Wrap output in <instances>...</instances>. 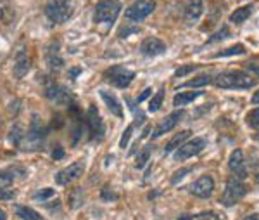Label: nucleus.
Segmentation results:
<instances>
[{
	"mask_svg": "<svg viewBox=\"0 0 259 220\" xmlns=\"http://www.w3.org/2000/svg\"><path fill=\"white\" fill-rule=\"evenodd\" d=\"M105 80H109V83H112L118 89H126L130 83L133 82L135 78V71L126 70L123 66H111L109 70H105L104 73Z\"/></svg>",
	"mask_w": 259,
	"mask_h": 220,
	"instance_id": "nucleus-5",
	"label": "nucleus"
},
{
	"mask_svg": "<svg viewBox=\"0 0 259 220\" xmlns=\"http://www.w3.org/2000/svg\"><path fill=\"white\" fill-rule=\"evenodd\" d=\"M180 220H221V219H220V215L214 212H202V213H197V215L182 217Z\"/></svg>",
	"mask_w": 259,
	"mask_h": 220,
	"instance_id": "nucleus-29",
	"label": "nucleus"
},
{
	"mask_svg": "<svg viewBox=\"0 0 259 220\" xmlns=\"http://www.w3.org/2000/svg\"><path fill=\"white\" fill-rule=\"evenodd\" d=\"M83 201H85V198H83V192H81L80 187L73 189V191L67 194V203H69V208H73V210L80 208V206L83 205Z\"/></svg>",
	"mask_w": 259,
	"mask_h": 220,
	"instance_id": "nucleus-26",
	"label": "nucleus"
},
{
	"mask_svg": "<svg viewBox=\"0 0 259 220\" xmlns=\"http://www.w3.org/2000/svg\"><path fill=\"white\" fill-rule=\"evenodd\" d=\"M100 96H102V99H104L105 106L109 108V111H111L112 114H116L118 118H121L123 116V108H121V103L116 99L114 94L105 92V90H100Z\"/></svg>",
	"mask_w": 259,
	"mask_h": 220,
	"instance_id": "nucleus-20",
	"label": "nucleus"
},
{
	"mask_svg": "<svg viewBox=\"0 0 259 220\" xmlns=\"http://www.w3.org/2000/svg\"><path fill=\"white\" fill-rule=\"evenodd\" d=\"M5 217H7V215H5L4 210H0V220H5Z\"/></svg>",
	"mask_w": 259,
	"mask_h": 220,
	"instance_id": "nucleus-46",
	"label": "nucleus"
},
{
	"mask_svg": "<svg viewBox=\"0 0 259 220\" xmlns=\"http://www.w3.org/2000/svg\"><path fill=\"white\" fill-rule=\"evenodd\" d=\"M151 92H152V90H151V89H145V90H144V92H142V94H140V97H138V99H137V103H138V104H140V103H144V101H145V99H147V97H149V96H151Z\"/></svg>",
	"mask_w": 259,
	"mask_h": 220,
	"instance_id": "nucleus-43",
	"label": "nucleus"
},
{
	"mask_svg": "<svg viewBox=\"0 0 259 220\" xmlns=\"http://www.w3.org/2000/svg\"><path fill=\"white\" fill-rule=\"evenodd\" d=\"M251 14H252V5H244V7L237 9V11L230 16V21L235 23V25H240V23H244Z\"/></svg>",
	"mask_w": 259,
	"mask_h": 220,
	"instance_id": "nucleus-24",
	"label": "nucleus"
},
{
	"mask_svg": "<svg viewBox=\"0 0 259 220\" xmlns=\"http://www.w3.org/2000/svg\"><path fill=\"white\" fill-rule=\"evenodd\" d=\"M244 220H259V213H254V215H249V217H245Z\"/></svg>",
	"mask_w": 259,
	"mask_h": 220,
	"instance_id": "nucleus-45",
	"label": "nucleus"
},
{
	"mask_svg": "<svg viewBox=\"0 0 259 220\" xmlns=\"http://www.w3.org/2000/svg\"><path fill=\"white\" fill-rule=\"evenodd\" d=\"M256 141L259 142V132H258V134H256Z\"/></svg>",
	"mask_w": 259,
	"mask_h": 220,
	"instance_id": "nucleus-47",
	"label": "nucleus"
},
{
	"mask_svg": "<svg viewBox=\"0 0 259 220\" xmlns=\"http://www.w3.org/2000/svg\"><path fill=\"white\" fill-rule=\"evenodd\" d=\"M45 94L47 97L56 104H71V101H73V94H71L66 87L56 85V83L47 87Z\"/></svg>",
	"mask_w": 259,
	"mask_h": 220,
	"instance_id": "nucleus-12",
	"label": "nucleus"
},
{
	"mask_svg": "<svg viewBox=\"0 0 259 220\" xmlns=\"http://www.w3.org/2000/svg\"><path fill=\"white\" fill-rule=\"evenodd\" d=\"M131 134H133V125H130V127L126 128L125 132H123V137H121V141H119V147H121V149H125L126 146H128V142H130V137H131Z\"/></svg>",
	"mask_w": 259,
	"mask_h": 220,
	"instance_id": "nucleus-35",
	"label": "nucleus"
},
{
	"mask_svg": "<svg viewBox=\"0 0 259 220\" xmlns=\"http://www.w3.org/2000/svg\"><path fill=\"white\" fill-rule=\"evenodd\" d=\"M240 54H245V47L242 43H235V45L228 47V49L221 50V52L214 54L216 57H228V56H240Z\"/></svg>",
	"mask_w": 259,
	"mask_h": 220,
	"instance_id": "nucleus-27",
	"label": "nucleus"
},
{
	"mask_svg": "<svg viewBox=\"0 0 259 220\" xmlns=\"http://www.w3.org/2000/svg\"><path fill=\"white\" fill-rule=\"evenodd\" d=\"M211 82V76L209 75H206V73H204V75H199V76H195V78H192L190 80V82H185L183 83V85L185 87H202V85H207V83Z\"/></svg>",
	"mask_w": 259,
	"mask_h": 220,
	"instance_id": "nucleus-31",
	"label": "nucleus"
},
{
	"mask_svg": "<svg viewBox=\"0 0 259 220\" xmlns=\"http://www.w3.org/2000/svg\"><path fill=\"white\" fill-rule=\"evenodd\" d=\"M102 199H104V201H109V199H112V201H114V199H118V194H112V191H109L107 187L105 189H102Z\"/></svg>",
	"mask_w": 259,
	"mask_h": 220,
	"instance_id": "nucleus-39",
	"label": "nucleus"
},
{
	"mask_svg": "<svg viewBox=\"0 0 259 220\" xmlns=\"http://www.w3.org/2000/svg\"><path fill=\"white\" fill-rule=\"evenodd\" d=\"M247 194V185L240 181V179H228L225 192L221 196V205L233 206L235 203L240 201L244 196Z\"/></svg>",
	"mask_w": 259,
	"mask_h": 220,
	"instance_id": "nucleus-4",
	"label": "nucleus"
},
{
	"mask_svg": "<svg viewBox=\"0 0 259 220\" xmlns=\"http://www.w3.org/2000/svg\"><path fill=\"white\" fill-rule=\"evenodd\" d=\"M189 137H190V130H183V132H180V134H176L175 137H173L171 141H169L168 144H166V147H164L166 154L171 153V151H176V149H178L180 146H182L183 142H185Z\"/></svg>",
	"mask_w": 259,
	"mask_h": 220,
	"instance_id": "nucleus-22",
	"label": "nucleus"
},
{
	"mask_svg": "<svg viewBox=\"0 0 259 220\" xmlns=\"http://www.w3.org/2000/svg\"><path fill=\"white\" fill-rule=\"evenodd\" d=\"M18 18V12L11 0H0V19L5 23V25H12Z\"/></svg>",
	"mask_w": 259,
	"mask_h": 220,
	"instance_id": "nucleus-19",
	"label": "nucleus"
},
{
	"mask_svg": "<svg viewBox=\"0 0 259 220\" xmlns=\"http://www.w3.org/2000/svg\"><path fill=\"white\" fill-rule=\"evenodd\" d=\"M54 192H56V191H54V189H50V187L42 189V191H38L35 194V199H42V201H43V199H47V198H52Z\"/></svg>",
	"mask_w": 259,
	"mask_h": 220,
	"instance_id": "nucleus-36",
	"label": "nucleus"
},
{
	"mask_svg": "<svg viewBox=\"0 0 259 220\" xmlns=\"http://www.w3.org/2000/svg\"><path fill=\"white\" fill-rule=\"evenodd\" d=\"M228 170L231 174H235V177L244 179L247 175V168H245V161H244V153L240 149H235L230 154V160H228Z\"/></svg>",
	"mask_w": 259,
	"mask_h": 220,
	"instance_id": "nucleus-13",
	"label": "nucleus"
},
{
	"mask_svg": "<svg viewBox=\"0 0 259 220\" xmlns=\"http://www.w3.org/2000/svg\"><path fill=\"white\" fill-rule=\"evenodd\" d=\"M204 147H206V141H204L202 137L192 139V141L185 142V144H182L178 149H176L175 160L176 161H185V160H189V158L199 154L200 151H204Z\"/></svg>",
	"mask_w": 259,
	"mask_h": 220,
	"instance_id": "nucleus-7",
	"label": "nucleus"
},
{
	"mask_svg": "<svg viewBox=\"0 0 259 220\" xmlns=\"http://www.w3.org/2000/svg\"><path fill=\"white\" fill-rule=\"evenodd\" d=\"M16 192H11V191H4V189H0V199H12L14 198Z\"/></svg>",
	"mask_w": 259,
	"mask_h": 220,
	"instance_id": "nucleus-41",
	"label": "nucleus"
},
{
	"mask_svg": "<svg viewBox=\"0 0 259 220\" xmlns=\"http://www.w3.org/2000/svg\"><path fill=\"white\" fill-rule=\"evenodd\" d=\"M245 121H247V125L251 128H256V130H259V108H258V110H252L251 113L247 114Z\"/></svg>",
	"mask_w": 259,
	"mask_h": 220,
	"instance_id": "nucleus-34",
	"label": "nucleus"
},
{
	"mask_svg": "<svg viewBox=\"0 0 259 220\" xmlns=\"http://www.w3.org/2000/svg\"><path fill=\"white\" fill-rule=\"evenodd\" d=\"M182 118H183V110L173 111L171 114H168V116H166L164 120H162L161 123L158 125V128L154 130L152 137H161L162 134H166V132L173 130V128L176 127V123H180V120H182Z\"/></svg>",
	"mask_w": 259,
	"mask_h": 220,
	"instance_id": "nucleus-14",
	"label": "nucleus"
},
{
	"mask_svg": "<svg viewBox=\"0 0 259 220\" xmlns=\"http://www.w3.org/2000/svg\"><path fill=\"white\" fill-rule=\"evenodd\" d=\"M214 83L220 89H251L254 85V78L244 71H227L214 78Z\"/></svg>",
	"mask_w": 259,
	"mask_h": 220,
	"instance_id": "nucleus-1",
	"label": "nucleus"
},
{
	"mask_svg": "<svg viewBox=\"0 0 259 220\" xmlns=\"http://www.w3.org/2000/svg\"><path fill=\"white\" fill-rule=\"evenodd\" d=\"M47 135V127L45 123L42 121V118L38 114H33L32 118V123H30V130H28V135L25 139H28V142H33V144H38V142L43 141V137Z\"/></svg>",
	"mask_w": 259,
	"mask_h": 220,
	"instance_id": "nucleus-11",
	"label": "nucleus"
},
{
	"mask_svg": "<svg viewBox=\"0 0 259 220\" xmlns=\"http://www.w3.org/2000/svg\"><path fill=\"white\" fill-rule=\"evenodd\" d=\"M16 213H18L23 220H43V217L40 215L38 212H35V210L28 208V206H23V205H19L18 208H16Z\"/></svg>",
	"mask_w": 259,
	"mask_h": 220,
	"instance_id": "nucleus-25",
	"label": "nucleus"
},
{
	"mask_svg": "<svg viewBox=\"0 0 259 220\" xmlns=\"http://www.w3.org/2000/svg\"><path fill=\"white\" fill-rule=\"evenodd\" d=\"M12 71H14L16 78H23V76L28 75V71H30V57H28V54H26L25 50H19V52L16 54L14 68H12Z\"/></svg>",
	"mask_w": 259,
	"mask_h": 220,
	"instance_id": "nucleus-17",
	"label": "nucleus"
},
{
	"mask_svg": "<svg viewBox=\"0 0 259 220\" xmlns=\"http://www.w3.org/2000/svg\"><path fill=\"white\" fill-rule=\"evenodd\" d=\"M26 134H25V128L21 127L19 123H14L11 128V132H9V142L14 146H19L23 141H25Z\"/></svg>",
	"mask_w": 259,
	"mask_h": 220,
	"instance_id": "nucleus-23",
	"label": "nucleus"
},
{
	"mask_svg": "<svg viewBox=\"0 0 259 220\" xmlns=\"http://www.w3.org/2000/svg\"><path fill=\"white\" fill-rule=\"evenodd\" d=\"M14 182V175L11 172H0V189H9Z\"/></svg>",
	"mask_w": 259,
	"mask_h": 220,
	"instance_id": "nucleus-33",
	"label": "nucleus"
},
{
	"mask_svg": "<svg viewBox=\"0 0 259 220\" xmlns=\"http://www.w3.org/2000/svg\"><path fill=\"white\" fill-rule=\"evenodd\" d=\"M162 99H164V89H159L158 94L152 96L151 103H149V111H151V113L159 111V108H161V104H162Z\"/></svg>",
	"mask_w": 259,
	"mask_h": 220,
	"instance_id": "nucleus-30",
	"label": "nucleus"
},
{
	"mask_svg": "<svg viewBox=\"0 0 259 220\" xmlns=\"http://www.w3.org/2000/svg\"><path fill=\"white\" fill-rule=\"evenodd\" d=\"M73 5L71 0H49L45 5V16L52 25L66 23L71 18Z\"/></svg>",
	"mask_w": 259,
	"mask_h": 220,
	"instance_id": "nucleus-2",
	"label": "nucleus"
},
{
	"mask_svg": "<svg viewBox=\"0 0 259 220\" xmlns=\"http://www.w3.org/2000/svg\"><path fill=\"white\" fill-rule=\"evenodd\" d=\"M252 104H259V90H258V92H256L254 94V96H252Z\"/></svg>",
	"mask_w": 259,
	"mask_h": 220,
	"instance_id": "nucleus-44",
	"label": "nucleus"
},
{
	"mask_svg": "<svg viewBox=\"0 0 259 220\" xmlns=\"http://www.w3.org/2000/svg\"><path fill=\"white\" fill-rule=\"evenodd\" d=\"M47 64H49V68H52V70L64 66V59L59 54V42H56V40L47 47Z\"/></svg>",
	"mask_w": 259,
	"mask_h": 220,
	"instance_id": "nucleus-18",
	"label": "nucleus"
},
{
	"mask_svg": "<svg viewBox=\"0 0 259 220\" xmlns=\"http://www.w3.org/2000/svg\"><path fill=\"white\" fill-rule=\"evenodd\" d=\"M214 191V181L209 175H202L199 177L192 185H190V192L197 198H209Z\"/></svg>",
	"mask_w": 259,
	"mask_h": 220,
	"instance_id": "nucleus-10",
	"label": "nucleus"
},
{
	"mask_svg": "<svg viewBox=\"0 0 259 220\" xmlns=\"http://www.w3.org/2000/svg\"><path fill=\"white\" fill-rule=\"evenodd\" d=\"M52 158H54V160H63V158H64V149H63V147H61V146H57V147H54Z\"/></svg>",
	"mask_w": 259,
	"mask_h": 220,
	"instance_id": "nucleus-40",
	"label": "nucleus"
},
{
	"mask_svg": "<svg viewBox=\"0 0 259 220\" xmlns=\"http://www.w3.org/2000/svg\"><path fill=\"white\" fill-rule=\"evenodd\" d=\"M119 12H121V4L118 0H102L95 7L94 23H97V25H102V23L112 25L118 19Z\"/></svg>",
	"mask_w": 259,
	"mask_h": 220,
	"instance_id": "nucleus-3",
	"label": "nucleus"
},
{
	"mask_svg": "<svg viewBox=\"0 0 259 220\" xmlns=\"http://www.w3.org/2000/svg\"><path fill=\"white\" fill-rule=\"evenodd\" d=\"M156 2L154 0H135L133 4L126 9L125 16L131 21H142V19L149 18L154 12Z\"/></svg>",
	"mask_w": 259,
	"mask_h": 220,
	"instance_id": "nucleus-6",
	"label": "nucleus"
},
{
	"mask_svg": "<svg viewBox=\"0 0 259 220\" xmlns=\"http://www.w3.org/2000/svg\"><path fill=\"white\" fill-rule=\"evenodd\" d=\"M204 96L202 92H197V90H189V92H180L175 96V99H173V104L175 106H185V104L192 103V101H195L197 97Z\"/></svg>",
	"mask_w": 259,
	"mask_h": 220,
	"instance_id": "nucleus-21",
	"label": "nucleus"
},
{
	"mask_svg": "<svg viewBox=\"0 0 259 220\" xmlns=\"http://www.w3.org/2000/svg\"><path fill=\"white\" fill-rule=\"evenodd\" d=\"M195 68L197 66H192V64H189V66H182L175 71V76H185V75H189V73H192V71H195Z\"/></svg>",
	"mask_w": 259,
	"mask_h": 220,
	"instance_id": "nucleus-37",
	"label": "nucleus"
},
{
	"mask_svg": "<svg viewBox=\"0 0 259 220\" xmlns=\"http://www.w3.org/2000/svg\"><path fill=\"white\" fill-rule=\"evenodd\" d=\"M247 70L252 71V73H256V75H258V78H259V64L258 63H249L247 64Z\"/></svg>",
	"mask_w": 259,
	"mask_h": 220,
	"instance_id": "nucleus-42",
	"label": "nucleus"
},
{
	"mask_svg": "<svg viewBox=\"0 0 259 220\" xmlns=\"http://www.w3.org/2000/svg\"><path fill=\"white\" fill-rule=\"evenodd\" d=\"M83 172H85V163H83V161H74L73 165L63 168L61 172H57L56 182L59 185H67L69 182L78 181V179L83 175Z\"/></svg>",
	"mask_w": 259,
	"mask_h": 220,
	"instance_id": "nucleus-8",
	"label": "nucleus"
},
{
	"mask_svg": "<svg viewBox=\"0 0 259 220\" xmlns=\"http://www.w3.org/2000/svg\"><path fill=\"white\" fill-rule=\"evenodd\" d=\"M151 149H152V146L151 144H147L144 147V149L138 153V156H137V163H135V167L140 170V168H144L145 165H147V161H149V158H151Z\"/></svg>",
	"mask_w": 259,
	"mask_h": 220,
	"instance_id": "nucleus-28",
	"label": "nucleus"
},
{
	"mask_svg": "<svg viewBox=\"0 0 259 220\" xmlns=\"http://www.w3.org/2000/svg\"><path fill=\"white\" fill-rule=\"evenodd\" d=\"M202 12H204L202 0H189L185 7V21L189 23V25H194V23L199 21Z\"/></svg>",
	"mask_w": 259,
	"mask_h": 220,
	"instance_id": "nucleus-16",
	"label": "nucleus"
},
{
	"mask_svg": "<svg viewBox=\"0 0 259 220\" xmlns=\"http://www.w3.org/2000/svg\"><path fill=\"white\" fill-rule=\"evenodd\" d=\"M227 37H230V28L228 26H221V30H218L214 35L209 37V40H207V43H214V42H220V40L227 38Z\"/></svg>",
	"mask_w": 259,
	"mask_h": 220,
	"instance_id": "nucleus-32",
	"label": "nucleus"
},
{
	"mask_svg": "<svg viewBox=\"0 0 259 220\" xmlns=\"http://www.w3.org/2000/svg\"><path fill=\"white\" fill-rule=\"evenodd\" d=\"M189 172H192V168H183V170L176 172V174L171 177V182H173V184H176V182H178V181H182V177H185V175L189 174Z\"/></svg>",
	"mask_w": 259,
	"mask_h": 220,
	"instance_id": "nucleus-38",
	"label": "nucleus"
},
{
	"mask_svg": "<svg viewBox=\"0 0 259 220\" xmlns=\"http://www.w3.org/2000/svg\"><path fill=\"white\" fill-rule=\"evenodd\" d=\"M140 52L144 54V56H159V54L166 52V43L162 42V40L151 37V38H145L144 42H142Z\"/></svg>",
	"mask_w": 259,
	"mask_h": 220,
	"instance_id": "nucleus-15",
	"label": "nucleus"
},
{
	"mask_svg": "<svg viewBox=\"0 0 259 220\" xmlns=\"http://www.w3.org/2000/svg\"><path fill=\"white\" fill-rule=\"evenodd\" d=\"M87 123H88V132H90V137L92 139H102L104 137V121H102L100 114H98L97 108L92 104L88 108V113H87Z\"/></svg>",
	"mask_w": 259,
	"mask_h": 220,
	"instance_id": "nucleus-9",
	"label": "nucleus"
}]
</instances>
